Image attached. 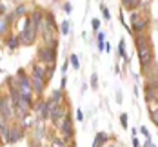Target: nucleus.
Masks as SVG:
<instances>
[{
  "label": "nucleus",
  "instance_id": "27",
  "mask_svg": "<svg viewBox=\"0 0 158 147\" xmlns=\"http://www.w3.org/2000/svg\"><path fill=\"white\" fill-rule=\"evenodd\" d=\"M151 147H156V145H153V144H151Z\"/></svg>",
  "mask_w": 158,
  "mask_h": 147
},
{
  "label": "nucleus",
  "instance_id": "13",
  "mask_svg": "<svg viewBox=\"0 0 158 147\" xmlns=\"http://www.w3.org/2000/svg\"><path fill=\"white\" fill-rule=\"evenodd\" d=\"M98 51H106V35H104V31L98 33Z\"/></svg>",
  "mask_w": 158,
  "mask_h": 147
},
{
  "label": "nucleus",
  "instance_id": "17",
  "mask_svg": "<svg viewBox=\"0 0 158 147\" xmlns=\"http://www.w3.org/2000/svg\"><path fill=\"white\" fill-rule=\"evenodd\" d=\"M69 33V22L65 20V22H62V35H67Z\"/></svg>",
  "mask_w": 158,
  "mask_h": 147
},
{
  "label": "nucleus",
  "instance_id": "24",
  "mask_svg": "<svg viewBox=\"0 0 158 147\" xmlns=\"http://www.w3.org/2000/svg\"><path fill=\"white\" fill-rule=\"evenodd\" d=\"M96 84H98V80H96V75H93V78H91V85H93V87H96Z\"/></svg>",
  "mask_w": 158,
  "mask_h": 147
},
{
  "label": "nucleus",
  "instance_id": "10",
  "mask_svg": "<svg viewBox=\"0 0 158 147\" xmlns=\"http://www.w3.org/2000/svg\"><path fill=\"white\" fill-rule=\"evenodd\" d=\"M33 87H35V91H36V93H42V91H44V80H42V78L33 76Z\"/></svg>",
  "mask_w": 158,
  "mask_h": 147
},
{
  "label": "nucleus",
  "instance_id": "18",
  "mask_svg": "<svg viewBox=\"0 0 158 147\" xmlns=\"http://www.w3.org/2000/svg\"><path fill=\"white\" fill-rule=\"evenodd\" d=\"M140 133L145 136V140H151V134H149V131L145 129V127H140Z\"/></svg>",
  "mask_w": 158,
  "mask_h": 147
},
{
  "label": "nucleus",
  "instance_id": "22",
  "mask_svg": "<svg viewBox=\"0 0 158 147\" xmlns=\"http://www.w3.org/2000/svg\"><path fill=\"white\" fill-rule=\"evenodd\" d=\"M124 46H126V44H124V40H122V42H120V47H118V53H120L122 56H126V51H124Z\"/></svg>",
  "mask_w": 158,
  "mask_h": 147
},
{
  "label": "nucleus",
  "instance_id": "14",
  "mask_svg": "<svg viewBox=\"0 0 158 147\" xmlns=\"http://www.w3.org/2000/svg\"><path fill=\"white\" fill-rule=\"evenodd\" d=\"M69 62L73 64V67H75V69H78V67H80V64H78V56H77V55H71V56H69Z\"/></svg>",
  "mask_w": 158,
  "mask_h": 147
},
{
  "label": "nucleus",
  "instance_id": "26",
  "mask_svg": "<svg viewBox=\"0 0 158 147\" xmlns=\"http://www.w3.org/2000/svg\"><path fill=\"white\" fill-rule=\"evenodd\" d=\"M77 118H78V120H84V114H82V111H80V109L77 111Z\"/></svg>",
  "mask_w": 158,
  "mask_h": 147
},
{
  "label": "nucleus",
  "instance_id": "25",
  "mask_svg": "<svg viewBox=\"0 0 158 147\" xmlns=\"http://www.w3.org/2000/svg\"><path fill=\"white\" fill-rule=\"evenodd\" d=\"M91 26H93V29H98V27H100V22H98V20H93Z\"/></svg>",
  "mask_w": 158,
  "mask_h": 147
},
{
  "label": "nucleus",
  "instance_id": "9",
  "mask_svg": "<svg viewBox=\"0 0 158 147\" xmlns=\"http://www.w3.org/2000/svg\"><path fill=\"white\" fill-rule=\"evenodd\" d=\"M44 75H46V67L40 64L35 65V69H33V76H36V78H42L44 80Z\"/></svg>",
  "mask_w": 158,
  "mask_h": 147
},
{
  "label": "nucleus",
  "instance_id": "2",
  "mask_svg": "<svg viewBox=\"0 0 158 147\" xmlns=\"http://www.w3.org/2000/svg\"><path fill=\"white\" fill-rule=\"evenodd\" d=\"M35 33H36V27H35V24H33L31 18H27L26 20V27H24V31H22V40L26 42V44H29L35 40Z\"/></svg>",
  "mask_w": 158,
  "mask_h": 147
},
{
  "label": "nucleus",
  "instance_id": "28",
  "mask_svg": "<svg viewBox=\"0 0 158 147\" xmlns=\"http://www.w3.org/2000/svg\"><path fill=\"white\" fill-rule=\"evenodd\" d=\"M113 147H114V145H113Z\"/></svg>",
  "mask_w": 158,
  "mask_h": 147
},
{
  "label": "nucleus",
  "instance_id": "23",
  "mask_svg": "<svg viewBox=\"0 0 158 147\" xmlns=\"http://www.w3.org/2000/svg\"><path fill=\"white\" fill-rule=\"evenodd\" d=\"M100 7H102V11H104V16H106V20H109V11H107L104 6H100Z\"/></svg>",
  "mask_w": 158,
  "mask_h": 147
},
{
  "label": "nucleus",
  "instance_id": "20",
  "mask_svg": "<svg viewBox=\"0 0 158 147\" xmlns=\"http://www.w3.org/2000/svg\"><path fill=\"white\" fill-rule=\"evenodd\" d=\"M120 122H122V127H127V114L120 116Z\"/></svg>",
  "mask_w": 158,
  "mask_h": 147
},
{
  "label": "nucleus",
  "instance_id": "21",
  "mask_svg": "<svg viewBox=\"0 0 158 147\" xmlns=\"http://www.w3.org/2000/svg\"><path fill=\"white\" fill-rule=\"evenodd\" d=\"M151 116H153V122L156 124V127H158V109H156V111H153V113H151Z\"/></svg>",
  "mask_w": 158,
  "mask_h": 147
},
{
  "label": "nucleus",
  "instance_id": "8",
  "mask_svg": "<svg viewBox=\"0 0 158 147\" xmlns=\"http://www.w3.org/2000/svg\"><path fill=\"white\" fill-rule=\"evenodd\" d=\"M20 136H22V131H11L9 129V134H7V140L6 142H9V144H15L16 140H20Z\"/></svg>",
  "mask_w": 158,
  "mask_h": 147
},
{
  "label": "nucleus",
  "instance_id": "4",
  "mask_svg": "<svg viewBox=\"0 0 158 147\" xmlns=\"http://www.w3.org/2000/svg\"><path fill=\"white\" fill-rule=\"evenodd\" d=\"M38 55H40V58L44 60V64H51L55 62V47H44L38 51Z\"/></svg>",
  "mask_w": 158,
  "mask_h": 147
},
{
  "label": "nucleus",
  "instance_id": "3",
  "mask_svg": "<svg viewBox=\"0 0 158 147\" xmlns=\"http://www.w3.org/2000/svg\"><path fill=\"white\" fill-rule=\"evenodd\" d=\"M60 129L64 133V138L65 140H69L71 136H73V120H71V116L69 114H65L62 120V124H60Z\"/></svg>",
  "mask_w": 158,
  "mask_h": 147
},
{
  "label": "nucleus",
  "instance_id": "7",
  "mask_svg": "<svg viewBox=\"0 0 158 147\" xmlns=\"http://www.w3.org/2000/svg\"><path fill=\"white\" fill-rule=\"evenodd\" d=\"M131 22H133V27H135L136 31H142L143 27H145V24H147V22H145V18H140L138 15L131 16Z\"/></svg>",
  "mask_w": 158,
  "mask_h": 147
},
{
  "label": "nucleus",
  "instance_id": "19",
  "mask_svg": "<svg viewBox=\"0 0 158 147\" xmlns=\"http://www.w3.org/2000/svg\"><path fill=\"white\" fill-rule=\"evenodd\" d=\"M124 4H126V7H133V6H136V0H122Z\"/></svg>",
  "mask_w": 158,
  "mask_h": 147
},
{
  "label": "nucleus",
  "instance_id": "12",
  "mask_svg": "<svg viewBox=\"0 0 158 147\" xmlns=\"http://www.w3.org/2000/svg\"><path fill=\"white\" fill-rule=\"evenodd\" d=\"M107 140V136L104 134V133H98L96 134V138H95V142H93V147H102V144Z\"/></svg>",
  "mask_w": 158,
  "mask_h": 147
},
{
  "label": "nucleus",
  "instance_id": "15",
  "mask_svg": "<svg viewBox=\"0 0 158 147\" xmlns=\"http://www.w3.org/2000/svg\"><path fill=\"white\" fill-rule=\"evenodd\" d=\"M7 31V20H4V18H0V35L2 33Z\"/></svg>",
  "mask_w": 158,
  "mask_h": 147
},
{
  "label": "nucleus",
  "instance_id": "11",
  "mask_svg": "<svg viewBox=\"0 0 158 147\" xmlns=\"http://www.w3.org/2000/svg\"><path fill=\"white\" fill-rule=\"evenodd\" d=\"M31 20H33V24H35V27L38 29V27H40V24H42V20H44V18H42V13H40V11H35L33 16H31Z\"/></svg>",
  "mask_w": 158,
  "mask_h": 147
},
{
  "label": "nucleus",
  "instance_id": "16",
  "mask_svg": "<svg viewBox=\"0 0 158 147\" xmlns=\"http://www.w3.org/2000/svg\"><path fill=\"white\" fill-rule=\"evenodd\" d=\"M7 46H9V47H11V49H15L16 46H18V40H16L15 36H11V38L7 40Z\"/></svg>",
  "mask_w": 158,
  "mask_h": 147
},
{
  "label": "nucleus",
  "instance_id": "6",
  "mask_svg": "<svg viewBox=\"0 0 158 147\" xmlns=\"http://www.w3.org/2000/svg\"><path fill=\"white\" fill-rule=\"evenodd\" d=\"M51 113V107H49L48 102H42V104H38V116H40V120H46Z\"/></svg>",
  "mask_w": 158,
  "mask_h": 147
},
{
  "label": "nucleus",
  "instance_id": "1",
  "mask_svg": "<svg viewBox=\"0 0 158 147\" xmlns=\"http://www.w3.org/2000/svg\"><path fill=\"white\" fill-rule=\"evenodd\" d=\"M136 44H138V56H140L142 67L145 69V67H149L151 62H153V51H151V46H149V42H147L143 36H138Z\"/></svg>",
  "mask_w": 158,
  "mask_h": 147
},
{
  "label": "nucleus",
  "instance_id": "5",
  "mask_svg": "<svg viewBox=\"0 0 158 147\" xmlns=\"http://www.w3.org/2000/svg\"><path fill=\"white\" fill-rule=\"evenodd\" d=\"M65 109H64L62 105H58V107H55V109H51V118H53V122H55V125H58L60 127V124H62L64 116H65Z\"/></svg>",
  "mask_w": 158,
  "mask_h": 147
}]
</instances>
